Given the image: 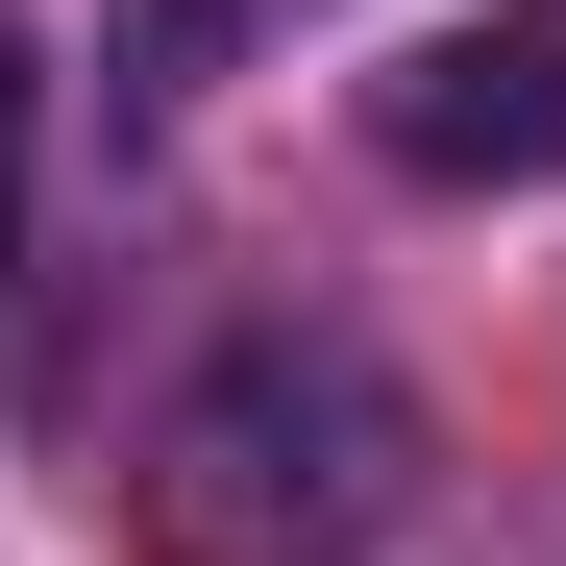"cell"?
<instances>
[{"label": "cell", "instance_id": "cell-1", "mask_svg": "<svg viewBox=\"0 0 566 566\" xmlns=\"http://www.w3.org/2000/svg\"><path fill=\"white\" fill-rule=\"evenodd\" d=\"M369 493H395V395H369L345 345H247L198 419H172V542L198 566H296V542H345Z\"/></svg>", "mask_w": 566, "mask_h": 566}, {"label": "cell", "instance_id": "cell-2", "mask_svg": "<svg viewBox=\"0 0 566 566\" xmlns=\"http://www.w3.org/2000/svg\"><path fill=\"white\" fill-rule=\"evenodd\" d=\"M369 148L419 198H542L566 172V0H493V25H419L369 74Z\"/></svg>", "mask_w": 566, "mask_h": 566}, {"label": "cell", "instance_id": "cell-3", "mask_svg": "<svg viewBox=\"0 0 566 566\" xmlns=\"http://www.w3.org/2000/svg\"><path fill=\"white\" fill-rule=\"evenodd\" d=\"M25 148H50V74L0 50V271H25Z\"/></svg>", "mask_w": 566, "mask_h": 566}]
</instances>
